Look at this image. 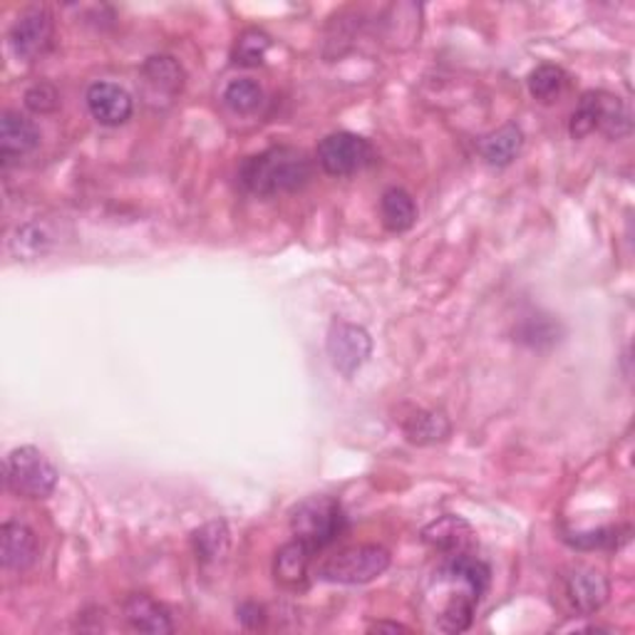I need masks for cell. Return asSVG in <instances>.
Masks as SVG:
<instances>
[{
  "mask_svg": "<svg viewBox=\"0 0 635 635\" xmlns=\"http://www.w3.org/2000/svg\"><path fill=\"white\" fill-rule=\"evenodd\" d=\"M492 571L472 551L444 556L440 569L434 571L432 599L440 601L434 625L442 633H464L474 623L476 605L489 589Z\"/></svg>",
  "mask_w": 635,
  "mask_h": 635,
  "instance_id": "6da1fadb",
  "label": "cell"
},
{
  "mask_svg": "<svg viewBox=\"0 0 635 635\" xmlns=\"http://www.w3.org/2000/svg\"><path fill=\"white\" fill-rule=\"evenodd\" d=\"M313 176V162L303 149L271 147L261 154L244 159L238 182L256 196H281L303 189Z\"/></svg>",
  "mask_w": 635,
  "mask_h": 635,
  "instance_id": "7a4b0ae2",
  "label": "cell"
},
{
  "mask_svg": "<svg viewBox=\"0 0 635 635\" xmlns=\"http://www.w3.org/2000/svg\"><path fill=\"white\" fill-rule=\"evenodd\" d=\"M345 529V512L333 496L318 494L298 502L291 512V531L298 541L311 546L313 553L331 546Z\"/></svg>",
  "mask_w": 635,
  "mask_h": 635,
  "instance_id": "3957f363",
  "label": "cell"
},
{
  "mask_svg": "<svg viewBox=\"0 0 635 635\" xmlns=\"http://www.w3.org/2000/svg\"><path fill=\"white\" fill-rule=\"evenodd\" d=\"M390 566V551L377 543H357L347 546V549L337 551L321 563L318 569V579L327 583H343V585H360L370 583L377 575H383Z\"/></svg>",
  "mask_w": 635,
  "mask_h": 635,
  "instance_id": "277c9868",
  "label": "cell"
},
{
  "mask_svg": "<svg viewBox=\"0 0 635 635\" xmlns=\"http://www.w3.org/2000/svg\"><path fill=\"white\" fill-rule=\"evenodd\" d=\"M569 132L573 139H583L593 132H603L609 139H621L631 132V115L615 95L585 93L579 107L573 109Z\"/></svg>",
  "mask_w": 635,
  "mask_h": 635,
  "instance_id": "5b68a950",
  "label": "cell"
},
{
  "mask_svg": "<svg viewBox=\"0 0 635 635\" xmlns=\"http://www.w3.org/2000/svg\"><path fill=\"white\" fill-rule=\"evenodd\" d=\"M6 486L23 499H47L57 486V470L35 446H15L6 456Z\"/></svg>",
  "mask_w": 635,
  "mask_h": 635,
  "instance_id": "8992f818",
  "label": "cell"
},
{
  "mask_svg": "<svg viewBox=\"0 0 635 635\" xmlns=\"http://www.w3.org/2000/svg\"><path fill=\"white\" fill-rule=\"evenodd\" d=\"M315 157L325 174L351 176L375 162V149L365 137H357L353 132H335L327 134L318 144Z\"/></svg>",
  "mask_w": 635,
  "mask_h": 635,
  "instance_id": "52a82bcc",
  "label": "cell"
},
{
  "mask_svg": "<svg viewBox=\"0 0 635 635\" xmlns=\"http://www.w3.org/2000/svg\"><path fill=\"white\" fill-rule=\"evenodd\" d=\"M561 593L569 611L575 615L599 613L611 595V583L593 566L575 563L561 573Z\"/></svg>",
  "mask_w": 635,
  "mask_h": 635,
  "instance_id": "ba28073f",
  "label": "cell"
},
{
  "mask_svg": "<svg viewBox=\"0 0 635 635\" xmlns=\"http://www.w3.org/2000/svg\"><path fill=\"white\" fill-rule=\"evenodd\" d=\"M327 357L333 367L345 377H353L367 363L373 353L370 333L365 327L345 321H335L327 331Z\"/></svg>",
  "mask_w": 635,
  "mask_h": 635,
  "instance_id": "9c48e42d",
  "label": "cell"
},
{
  "mask_svg": "<svg viewBox=\"0 0 635 635\" xmlns=\"http://www.w3.org/2000/svg\"><path fill=\"white\" fill-rule=\"evenodd\" d=\"M50 40H53V15L37 6L25 8L8 33L10 50H13L15 57L28 60V63L45 53Z\"/></svg>",
  "mask_w": 635,
  "mask_h": 635,
  "instance_id": "30bf717a",
  "label": "cell"
},
{
  "mask_svg": "<svg viewBox=\"0 0 635 635\" xmlns=\"http://www.w3.org/2000/svg\"><path fill=\"white\" fill-rule=\"evenodd\" d=\"M87 109L103 127L125 125L134 112V99L125 87L115 83H95L87 89Z\"/></svg>",
  "mask_w": 635,
  "mask_h": 635,
  "instance_id": "8fae6325",
  "label": "cell"
},
{
  "mask_svg": "<svg viewBox=\"0 0 635 635\" xmlns=\"http://www.w3.org/2000/svg\"><path fill=\"white\" fill-rule=\"evenodd\" d=\"M422 543L442 556H454L472 551L474 529L472 524L456 514H444L440 519L430 521L422 529Z\"/></svg>",
  "mask_w": 635,
  "mask_h": 635,
  "instance_id": "7c38bea8",
  "label": "cell"
},
{
  "mask_svg": "<svg viewBox=\"0 0 635 635\" xmlns=\"http://www.w3.org/2000/svg\"><path fill=\"white\" fill-rule=\"evenodd\" d=\"M37 536L30 526L6 521L0 526V561L10 571H25L37 561Z\"/></svg>",
  "mask_w": 635,
  "mask_h": 635,
  "instance_id": "4fadbf2b",
  "label": "cell"
},
{
  "mask_svg": "<svg viewBox=\"0 0 635 635\" xmlns=\"http://www.w3.org/2000/svg\"><path fill=\"white\" fill-rule=\"evenodd\" d=\"M37 144H40V129L35 127L33 119L13 112V109L3 112V119H0V157H3L6 166L13 162V159L33 152Z\"/></svg>",
  "mask_w": 635,
  "mask_h": 635,
  "instance_id": "5bb4252c",
  "label": "cell"
},
{
  "mask_svg": "<svg viewBox=\"0 0 635 635\" xmlns=\"http://www.w3.org/2000/svg\"><path fill=\"white\" fill-rule=\"evenodd\" d=\"M122 613H125V621L139 633L166 635L174 631L172 613L166 611V605L154 601L152 595H147V593L127 595L122 603Z\"/></svg>",
  "mask_w": 635,
  "mask_h": 635,
  "instance_id": "9a60e30c",
  "label": "cell"
},
{
  "mask_svg": "<svg viewBox=\"0 0 635 635\" xmlns=\"http://www.w3.org/2000/svg\"><path fill=\"white\" fill-rule=\"evenodd\" d=\"M524 149V132L519 125H504L480 139V154L489 166H509Z\"/></svg>",
  "mask_w": 635,
  "mask_h": 635,
  "instance_id": "2e32d148",
  "label": "cell"
},
{
  "mask_svg": "<svg viewBox=\"0 0 635 635\" xmlns=\"http://www.w3.org/2000/svg\"><path fill=\"white\" fill-rule=\"evenodd\" d=\"M402 432L407 440L420 446H430L444 442L452 432V424L444 412L437 410H417L402 422Z\"/></svg>",
  "mask_w": 635,
  "mask_h": 635,
  "instance_id": "e0dca14e",
  "label": "cell"
},
{
  "mask_svg": "<svg viewBox=\"0 0 635 635\" xmlns=\"http://www.w3.org/2000/svg\"><path fill=\"white\" fill-rule=\"evenodd\" d=\"M142 77L147 89H152L157 95L174 97L184 87V69L172 55L149 57L142 65Z\"/></svg>",
  "mask_w": 635,
  "mask_h": 635,
  "instance_id": "ac0fdd59",
  "label": "cell"
},
{
  "mask_svg": "<svg viewBox=\"0 0 635 635\" xmlns=\"http://www.w3.org/2000/svg\"><path fill=\"white\" fill-rule=\"evenodd\" d=\"M313 549L303 541H288L276 553L273 573L283 585H301L308 579V566H311Z\"/></svg>",
  "mask_w": 635,
  "mask_h": 635,
  "instance_id": "d6986e66",
  "label": "cell"
},
{
  "mask_svg": "<svg viewBox=\"0 0 635 635\" xmlns=\"http://www.w3.org/2000/svg\"><path fill=\"white\" fill-rule=\"evenodd\" d=\"M380 216L383 226L392 234H402L407 228H412L417 218V204L410 192H405L402 186H390L380 198Z\"/></svg>",
  "mask_w": 635,
  "mask_h": 635,
  "instance_id": "ffe728a7",
  "label": "cell"
},
{
  "mask_svg": "<svg viewBox=\"0 0 635 635\" xmlns=\"http://www.w3.org/2000/svg\"><path fill=\"white\" fill-rule=\"evenodd\" d=\"M228 543H232V539H228V526L222 519H214L204 526H198V529L192 534L194 553L202 563H214L218 559H224L228 551Z\"/></svg>",
  "mask_w": 635,
  "mask_h": 635,
  "instance_id": "44dd1931",
  "label": "cell"
},
{
  "mask_svg": "<svg viewBox=\"0 0 635 635\" xmlns=\"http://www.w3.org/2000/svg\"><path fill=\"white\" fill-rule=\"evenodd\" d=\"M526 85H529V93L534 99H539L543 105H551L566 93V87H569V75H566V69L559 65L543 63L531 69Z\"/></svg>",
  "mask_w": 635,
  "mask_h": 635,
  "instance_id": "7402d4cb",
  "label": "cell"
},
{
  "mask_svg": "<svg viewBox=\"0 0 635 635\" xmlns=\"http://www.w3.org/2000/svg\"><path fill=\"white\" fill-rule=\"evenodd\" d=\"M631 539L628 526H601V529L591 531H573L566 534L563 541L581 551H603V549H618Z\"/></svg>",
  "mask_w": 635,
  "mask_h": 635,
  "instance_id": "603a6c76",
  "label": "cell"
},
{
  "mask_svg": "<svg viewBox=\"0 0 635 635\" xmlns=\"http://www.w3.org/2000/svg\"><path fill=\"white\" fill-rule=\"evenodd\" d=\"M263 87L251 77L232 79L224 89V105L236 115H254L263 105Z\"/></svg>",
  "mask_w": 635,
  "mask_h": 635,
  "instance_id": "cb8c5ba5",
  "label": "cell"
},
{
  "mask_svg": "<svg viewBox=\"0 0 635 635\" xmlns=\"http://www.w3.org/2000/svg\"><path fill=\"white\" fill-rule=\"evenodd\" d=\"M50 244H53V238H50L47 228L43 224H23L10 238V251H13L18 258H23V261H33V258H40L47 254Z\"/></svg>",
  "mask_w": 635,
  "mask_h": 635,
  "instance_id": "d4e9b609",
  "label": "cell"
},
{
  "mask_svg": "<svg viewBox=\"0 0 635 635\" xmlns=\"http://www.w3.org/2000/svg\"><path fill=\"white\" fill-rule=\"evenodd\" d=\"M268 47H271V37H268L263 30H244V33L236 37L234 63L241 67H258L263 63Z\"/></svg>",
  "mask_w": 635,
  "mask_h": 635,
  "instance_id": "484cf974",
  "label": "cell"
},
{
  "mask_svg": "<svg viewBox=\"0 0 635 635\" xmlns=\"http://www.w3.org/2000/svg\"><path fill=\"white\" fill-rule=\"evenodd\" d=\"M516 337L531 347L551 345V343L559 341V325H556L551 318L534 315V318H526V321L519 325Z\"/></svg>",
  "mask_w": 635,
  "mask_h": 635,
  "instance_id": "4316f807",
  "label": "cell"
},
{
  "mask_svg": "<svg viewBox=\"0 0 635 635\" xmlns=\"http://www.w3.org/2000/svg\"><path fill=\"white\" fill-rule=\"evenodd\" d=\"M57 105H60V95H57V89L53 85L37 83L33 87H28L25 107L30 109V112L50 115V112H55Z\"/></svg>",
  "mask_w": 635,
  "mask_h": 635,
  "instance_id": "83f0119b",
  "label": "cell"
},
{
  "mask_svg": "<svg viewBox=\"0 0 635 635\" xmlns=\"http://www.w3.org/2000/svg\"><path fill=\"white\" fill-rule=\"evenodd\" d=\"M236 615H238V621L248 625V628H258V625H263L266 621L263 605H258V603H241L236 609Z\"/></svg>",
  "mask_w": 635,
  "mask_h": 635,
  "instance_id": "f1b7e54d",
  "label": "cell"
},
{
  "mask_svg": "<svg viewBox=\"0 0 635 635\" xmlns=\"http://www.w3.org/2000/svg\"><path fill=\"white\" fill-rule=\"evenodd\" d=\"M407 633L410 628L407 625H400V623H387V621H377L370 625V633Z\"/></svg>",
  "mask_w": 635,
  "mask_h": 635,
  "instance_id": "f546056e",
  "label": "cell"
}]
</instances>
